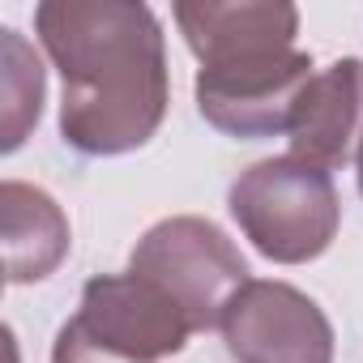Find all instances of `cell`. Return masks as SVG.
<instances>
[{"label":"cell","instance_id":"cell-2","mask_svg":"<svg viewBox=\"0 0 363 363\" xmlns=\"http://www.w3.org/2000/svg\"><path fill=\"white\" fill-rule=\"evenodd\" d=\"M227 206L244 240H252V248L278 265L316 261L342 223L333 175L295 154L252 162L231 184Z\"/></svg>","mask_w":363,"mask_h":363},{"label":"cell","instance_id":"cell-3","mask_svg":"<svg viewBox=\"0 0 363 363\" xmlns=\"http://www.w3.org/2000/svg\"><path fill=\"white\" fill-rule=\"evenodd\" d=\"M128 269L162 286L184 308L193 329H214L235 291L248 282V261L240 257V248L210 218L193 214L154 223L137 240Z\"/></svg>","mask_w":363,"mask_h":363},{"label":"cell","instance_id":"cell-4","mask_svg":"<svg viewBox=\"0 0 363 363\" xmlns=\"http://www.w3.org/2000/svg\"><path fill=\"white\" fill-rule=\"evenodd\" d=\"M308 82H312V56L299 48L210 65L197 73V111L227 137L261 141L291 128L295 103Z\"/></svg>","mask_w":363,"mask_h":363},{"label":"cell","instance_id":"cell-6","mask_svg":"<svg viewBox=\"0 0 363 363\" xmlns=\"http://www.w3.org/2000/svg\"><path fill=\"white\" fill-rule=\"evenodd\" d=\"M90 337L103 346L137 359V363H158L167 354H179L184 342L197 333L193 320L184 316L162 286H154L141 274H99L82 291V308L73 316Z\"/></svg>","mask_w":363,"mask_h":363},{"label":"cell","instance_id":"cell-10","mask_svg":"<svg viewBox=\"0 0 363 363\" xmlns=\"http://www.w3.org/2000/svg\"><path fill=\"white\" fill-rule=\"evenodd\" d=\"M43 111V65L39 52L18 35L0 30V150L13 154Z\"/></svg>","mask_w":363,"mask_h":363},{"label":"cell","instance_id":"cell-12","mask_svg":"<svg viewBox=\"0 0 363 363\" xmlns=\"http://www.w3.org/2000/svg\"><path fill=\"white\" fill-rule=\"evenodd\" d=\"M354 162H359V193H363V141H359V150H354Z\"/></svg>","mask_w":363,"mask_h":363},{"label":"cell","instance_id":"cell-1","mask_svg":"<svg viewBox=\"0 0 363 363\" xmlns=\"http://www.w3.org/2000/svg\"><path fill=\"white\" fill-rule=\"evenodd\" d=\"M35 30L65 77L60 133L73 150L111 158L158 133L171 77L162 26L150 5L48 0L35 9Z\"/></svg>","mask_w":363,"mask_h":363},{"label":"cell","instance_id":"cell-5","mask_svg":"<svg viewBox=\"0 0 363 363\" xmlns=\"http://www.w3.org/2000/svg\"><path fill=\"white\" fill-rule=\"evenodd\" d=\"M218 329L235 363H333L329 316L291 282L248 278Z\"/></svg>","mask_w":363,"mask_h":363},{"label":"cell","instance_id":"cell-7","mask_svg":"<svg viewBox=\"0 0 363 363\" xmlns=\"http://www.w3.org/2000/svg\"><path fill=\"white\" fill-rule=\"evenodd\" d=\"M175 22L201 69L295 52L299 35V9L282 0H179Z\"/></svg>","mask_w":363,"mask_h":363},{"label":"cell","instance_id":"cell-8","mask_svg":"<svg viewBox=\"0 0 363 363\" xmlns=\"http://www.w3.org/2000/svg\"><path fill=\"white\" fill-rule=\"evenodd\" d=\"M291 154L333 171L342 167L359 141H363V65L354 56L333 60L329 69L312 73V82L303 86L295 116H291Z\"/></svg>","mask_w":363,"mask_h":363},{"label":"cell","instance_id":"cell-11","mask_svg":"<svg viewBox=\"0 0 363 363\" xmlns=\"http://www.w3.org/2000/svg\"><path fill=\"white\" fill-rule=\"evenodd\" d=\"M52 363H137L111 346H103L99 337H90L77 320H69L60 333H56V346H52Z\"/></svg>","mask_w":363,"mask_h":363},{"label":"cell","instance_id":"cell-9","mask_svg":"<svg viewBox=\"0 0 363 363\" xmlns=\"http://www.w3.org/2000/svg\"><path fill=\"white\" fill-rule=\"evenodd\" d=\"M0 240H5V274L13 286L56 274L69 257V218L52 193L5 179L0 184Z\"/></svg>","mask_w":363,"mask_h":363}]
</instances>
